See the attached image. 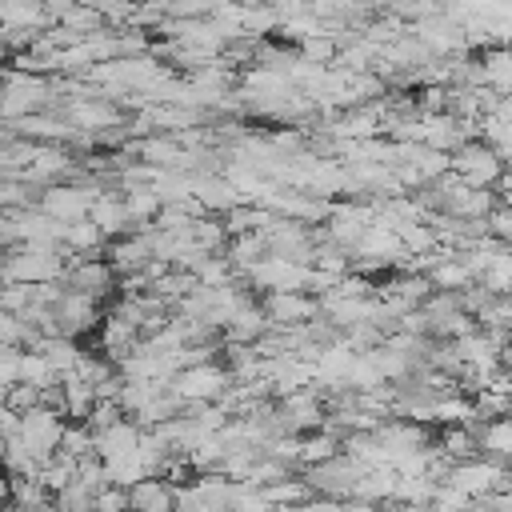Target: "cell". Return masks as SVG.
<instances>
[{
  "mask_svg": "<svg viewBox=\"0 0 512 512\" xmlns=\"http://www.w3.org/2000/svg\"><path fill=\"white\" fill-rule=\"evenodd\" d=\"M496 312H500V324H504V328L512 332V292H508V296H504V300L496 304Z\"/></svg>",
  "mask_w": 512,
  "mask_h": 512,
  "instance_id": "obj_6",
  "label": "cell"
},
{
  "mask_svg": "<svg viewBox=\"0 0 512 512\" xmlns=\"http://www.w3.org/2000/svg\"><path fill=\"white\" fill-rule=\"evenodd\" d=\"M488 236L504 248H512V208L508 204H496V212L488 216Z\"/></svg>",
  "mask_w": 512,
  "mask_h": 512,
  "instance_id": "obj_5",
  "label": "cell"
},
{
  "mask_svg": "<svg viewBox=\"0 0 512 512\" xmlns=\"http://www.w3.org/2000/svg\"><path fill=\"white\" fill-rule=\"evenodd\" d=\"M476 436H480V456H488L496 464H508L512 460V416H500V420L480 424Z\"/></svg>",
  "mask_w": 512,
  "mask_h": 512,
  "instance_id": "obj_2",
  "label": "cell"
},
{
  "mask_svg": "<svg viewBox=\"0 0 512 512\" xmlns=\"http://www.w3.org/2000/svg\"><path fill=\"white\" fill-rule=\"evenodd\" d=\"M480 284H484L496 300H504V296L512 292V248H500V252L488 260V268L480 272Z\"/></svg>",
  "mask_w": 512,
  "mask_h": 512,
  "instance_id": "obj_3",
  "label": "cell"
},
{
  "mask_svg": "<svg viewBox=\"0 0 512 512\" xmlns=\"http://www.w3.org/2000/svg\"><path fill=\"white\" fill-rule=\"evenodd\" d=\"M220 384H224V376L216 368H196V372L184 376V392L188 396H212Z\"/></svg>",
  "mask_w": 512,
  "mask_h": 512,
  "instance_id": "obj_4",
  "label": "cell"
},
{
  "mask_svg": "<svg viewBox=\"0 0 512 512\" xmlns=\"http://www.w3.org/2000/svg\"><path fill=\"white\" fill-rule=\"evenodd\" d=\"M504 160L484 140H464L452 152V176H460L468 188H496L504 180Z\"/></svg>",
  "mask_w": 512,
  "mask_h": 512,
  "instance_id": "obj_1",
  "label": "cell"
}]
</instances>
